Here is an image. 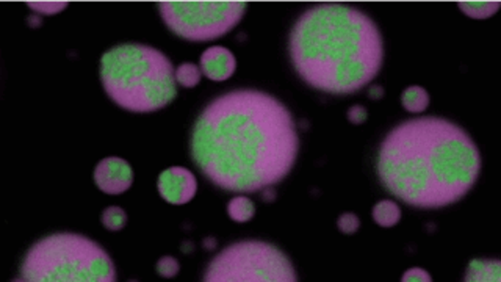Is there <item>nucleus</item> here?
<instances>
[{"label":"nucleus","instance_id":"obj_1","mask_svg":"<svg viewBox=\"0 0 501 282\" xmlns=\"http://www.w3.org/2000/svg\"><path fill=\"white\" fill-rule=\"evenodd\" d=\"M299 139L288 108L256 89L212 101L191 134V155L210 182L228 191L278 184L297 162Z\"/></svg>","mask_w":501,"mask_h":282},{"label":"nucleus","instance_id":"obj_2","mask_svg":"<svg viewBox=\"0 0 501 282\" xmlns=\"http://www.w3.org/2000/svg\"><path fill=\"white\" fill-rule=\"evenodd\" d=\"M481 169L476 144L464 129L437 116L400 124L382 141L377 174L412 207L438 209L462 199Z\"/></svg>","mask_w":501,"mask_h":282},{"label":"nucleus","instance_id":"obj_3","mask_svg":"<svg viewBox=\"0 0 501 282\" xmlns=\"http://www.w3.org/2000/svg\"><path fill=\"white\" fill-rule=\"evenodd\" d=\"M290 57L307 85L331 94H351L381 71L384 44L372 18L353 6L323 4L294 24Z\"/></svg>","mask_w":501,"mask_h":282},{"label":"nucleus","instance_id":"obj_4","mask_svg":"<svg viewBox=\"0 0 501 282\" xmlns=\"http://www.w3.org/2000/svg\"><path fill=\"white\" fill-rule=\"evenodd\" d=\"M100 79L108 98L134 113L157 112L177 96L171 61L160 51L144 44H119L104 53Z\"/></svg>","mask_w":501,"mask_h":282},{"label":"nucleus","instance_id":"obj_5","mask_svg":"<svg viewBox=\"0 0 501 282\" xmlns=\"http://www.w3.org/2000/svg\"><path fill=\"white\" fill-rule=\"evenodd\" d=\"M22 279L29 282H113L107 251L80 233L61 232L39 240L25 254Z\"/></svg>","mask_w":501,"mask_h":282},{"label":"nucleus","instance_id":"obj_6","mask_svg":"<svg viewBox=\"0 0 501 282\" xmlns=\"http://www.w3.org/2000/svg\"><path fill=\"white\" fill-rule=\"evenodd\" d=\"M207 282H294L297 271L285 254L265 242H240L212 260L204 274Z\"/></svg>","mask_w":501,"mask_h":282},{"label":"nucleus","instance_id":"obj_7","mask_svg":"<svg viewBox=\"0 0 501 282\" xmlns=\"http://www.w3.org/2000/svg\"><path fill=\"white\" fill-rule=\"evenodd\" d=\"M164 24L188 41H212L229 33L246 11V2H160Z\"/></svg>","mask_w":501,"mask_h":282},{"label":"nucleus","instance_id":"obj_8","mask_svg":"<svg viewBox=\"0 0 501 282\" xmlns=\"http://www.w3.org/2000/svg\"><path fill=\"white\" fill-rule=\"evenodd\" d=\"M196 191V177L187 168L171 167L159 176V193L169 204H187L195 198Z\"/></svg>","mask_w":501,"mask_h":282},{"label":"nucleus","instance_id":"obj_9","mask_svg":"<svg viewBox=\"0 0 501 282\" xmlns=\"http://www.w3.org/2000/svg\"><path fill=\"white\" fill-rule=\"evenodd\" d=\"M94 182L107 195H122L134 182L132 167L119 157H107L96 167Z\"/></svg>","mask_w":501,"mask_h":282},{"label":"nucleus","instance_id":"obj_10","mask_svg":"<svg viewBox=\"0 0 501 282\" xmlns=\"http://www.w3.org/2000/svg\"><path fill=\"white\" fill-rule=\"evenodd\" d=\"M237 60L233 53L223 46L209 47L201 57V71L205 77L215 82L229 79L235 72Z\"/></svg>","mask_w":501,"mask_h":282},{"label":"nucleus","instance_id":"obj_11","mask_svg":"<svg viewBox=\"0 0 501 282\" xmlns=\"http://www.w3.org/2000/svg\"><path fill=\"white\" fill-rule=\"evenodd\" d=\"M467 282H500L501 262L497 259H473L464 276Z\"/></svg>","mask_w":501,"mask_h":282},{"label":"nucleus","instance_id":"obj_12","mask_svg":"<svg viewBox=\"0 0 501 282\" xmlns=\"http://www.w3.org/2000/svg\"><path fill=\"white\" fill-rule=\"evenodd\" d=\"M373 219L381 228H393L400 223L401 209L393 201H381L373 207Z\"/></svg>","mask_w":501,"mask_h":282},{"label":"nucleus","instance_id":"obj_13","mask_svg":"<svg viewBox=\"0 0 501 282\" xmlns=\"http://www.w3.org/2000/svg\"><path fill=\"white\" fill-rule=\"evenodd\" d=\"M401 104L410 113H422L429 105V94L422 86H409L401 96Z\"/></svg>","mask_w":501,"mask_h":282},{"label":"nucleus","instance_id":"obj_14","mask_svg":"<svg viewBox=\"0 0 501 282\" xmlns=\"http://www.w3.org/2000/svg\"><path fill=\"white\" fill-rule=\"evenodd\" d=\"M228 213L232 222L235 223H246L252 219V217L256 215V207L249 198L246 196H237L229 201L228 205Z\"/></svg>","mask_w":501,"mask_h":282},{"label":"nucleus","instance_id":"obj_15","mask_svg":"<svg viewBox=\"0 0 501 282\" xmlns=\"http://www.w3.org/2000/svg\"><path fill=\"white\" fill-rule=\"evenodd\" d=\"M459 8L471 19H487L500 10V2H459Z\"/></svg>","mask_w":501,"mask_h":282},{"label":"nucleus","instance_id":"obj_16","mask_svg":"<svg viewBox=\"0 0 501 282\" xmlns=\"http://www.w3.org/2000/svg\"><path fill=\"white\" fill-rule=\"evenodd\" d=\"M202 71L201 68L193 63H183L176 70V80L177 84L185 88H193L201 82Z\"/></svg>","mask_w":501,"mask_h":282},{"label":"nucleus","instance_id":"obj_17","mask_svg":"<svg viewBox=\"0 0 501 282\" xmlns=\"http://www.w3.org/2000/svg\"><path fill=\"white\" fill-rule=\"evenodd\" d=\"M126 223H127L126 212L121 207H116V205L107 207L104 213H102V224H104L108 231H121L126 226Z\"/></svg>","mask_w":501,"mask_h":282},{"label":"nucleus","instance_id":"obj_18","mask_svg":"<svg viewBox=\"0 0 501 282\" xmlns=\"http://www.w3.org/2000/svg\"><path fill=\"white\" fill-rule=\"evenodd\" d=\"M179 262H177L173 256H164L157 262V273H159L162 278H174L176 274L179 273Z\"/></svg>","mask_w":501,"mask_h":282},{"label":"nucleus","instance_id":"obj_19","mask_svg":"<svg viewBox=\"0 0 501 282\" xmlns=\"http://www.w3.org/2000/svg\"><path fill=\"white\" fill-rule=\"evenodd\" d=\"M27 6L30 10L38 11L41 15H57V13L63 11L67 2H27Z\"/></svg>","mask_w":501,"mask_h":282},{"label":"nucleus","instance_id":"obj_20","mask_svg":"<svg viewBox=\"0 0 501 282\" xmlns=\"http://www.w3.org/2000/svg\"><path fill=\"white\" fill-rule=\"evenodd\" d=\"M337 226L341 233L351 236V233H356L360 228V219L358 215H354V213H343V215L339 218Z\"/></svg>","mask_w":501,"mask_h":282},{"label":"nucleus","instance_id":"obj_21","mask_svg":"<svg viewBox=\"0 0 501 282\" xmlns=\"http://www.w3.org/2000/svg\"><path fill=\"white\" fill-rule=\"evenodd\" d=\"M401 281L403 282H429L432 279H431V274L427 270H423V268H410V270H408L403 274Z\"/></svg>","mask_w":501,"mask_h":282},{"label":"nucleus","instance_id":"obj_22","mask_svg":"<svg viewBox=\"0 0 501 282\" xmlns=\"http://www.w3.org/2000/svg\"><path fill=\"white\" fill-rule=\"evenodd\" d=\"M367 120V108L362 105H354L348 110V121L353 124H362Z\"/></svg>","mask_w":501,"mask_h":282},{"label":"nucleus","instance_id":"obj_23","mask_svg":"<svg viewBox=\"0 0 501 282\" xmlns=\"http://www.w3.org/2000/svg\"><path fill=\"white\" fill-rule=\"evenodd\" d=\"M368 96H370V99L379 101V99L384 98V88L379 86V85L372 86V88H370V91H368Z\"/></svg>","mask_w":501,"mask_h":282},{"label":"nucleus","instance_id":"obj_24","mask_svg":"<svg viewBox=\"0 0 501 282\" xmlns=\"http://www.w3.org/2000/svg\"><path fill=\"white\" fill-rule=\"evenodd\" d=\"M29 24H30L32 27L39 25V24H41V19H39V18H30V19H29Z\"/></svg>","mask_w":501,"mask_h":282}]
</instances>
